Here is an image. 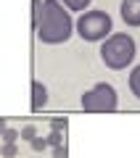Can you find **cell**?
Listing matches in <instances>:
<instances>
[{
  "label": "cell",
  "mask_w": 140,
  "mask_h": 158,
  "mask_svg": "<svg viewBox=\"0 0 140 158\" xmlns=\"http://www.w3.org/2000/svg\"><path fill=\"white\" fill-rule=\"evenodd\" d=\"M48 106V90L42 82H32V111H42Z\"/></svg>",
  "instance_id": "cell-6"
},
{
  "label": "cell",
  "mask_w": 140,
  "mask_h": 158,
  "mask_svg": "<svg viewBox=\"0 0 140 158\" xmlns=\"http://www.w3.org/2000/svg\"><path fill=\"white\" fill-rule=\"evenodd\" d=\"M45 140H48V148H61L63 145V132H50Z\"/></svg>",
  "instance_id": "cell-10"
},
{
  "label": "cell",
  "mask_w": 140,
  "mask_h": 158,
  "mask_svg": "<svg viewBox=\"0 0 140 158\" xmlns=\"http://www.w3.org/2000/svg\"><path fill=\"white\" fill-rule=\"evenodd\" d=\"M135 40L129 37V34L119 32V34H111V37H106V42H103L101 48V61L106 63L108 69H127L129 63L135 61Z\"/></svg>",
  "instance_id": "cell-2"
},
{
  "label": "cell",
  "mask_w": 140,
  "mask_h": 158,
  "mask_svg": "<svg viewBox=\"0 0 140 158\" xmlns=\"http://www.w3.org/2000/svg\"><path fill=\"white\" fill-rule=\"evenodd\" d=\"M119 13L127 27H140V0H122Z\"/></svg>",
  "instance_id": "cell-5"
},
{
  "label": "cell",
  "mask_w": 140,
  "mask_h": 158,
  "mask_svg": "<svg viewBox=\"0 0 140 158\" xmlns=\"http://www.w3.org/2000/svg\"><path fill=\"white\" fill-rule=\"evenodd\" d=\"M77 34L87 42H101L111 34V16L106 11H85L82 16L77 19Z\"/></svg>",
  "instance_id": "cell-3"
},
{
  "label": "cell",
  "mask_w": 140,
  "mask_h": 158,
  "mask_svg": "<svg viewBox=\"0 0 140 158\" xmlns=\"http://www.w3.org/2000/svg\"><path fill=\"white\" fill-rule=\"evenodd\" d=\"M74 21L69 11L61 6V0H42L40 13L34 19V32L45 45H61L72 37Z\"/></svg>",
  "instance_id": "cell-1"
},
{
  "label": "cell",
  "mask_w": 140,
  "mask_h": 158,
  "mask_svg": "<svg viewBox=\"0 0 140 158\" xmlns=\"http://www.w3.org/2000/svg\"><path fill=\"white\" fill-rule=\"evenodd\" d=\"M53 158H69L66 145H61V148H53Z\"/></svg>",
  "instance_id": "cell-15"
},
{
  "label": "cell",
  "mask_w": 140,
  "mask_h": 158,
  "mask_svg": "<svg viewBox=\"0 0 140 158\" xmlns=\"http://www.w3.org/2000/svg\"><path fill=\"white\" fill-rule=\"evenodd\" d=\"M129 90H132V95L140 100V66H135L132 74H129Z\"/></svg>",
  "instance_id": "cell-7"
},
{
  "label": "cell",
  "mask_w": 140,
  "mask_h": 158,
  "mask_svg": "<svg viewBox=\"0 0 140 158\" xmlns=\"http://www.w3.org/2000/svg\"><path fill=\"white\" fill-rule=\"evenodd\" d=\"M8 129V121H6V118H3V116H0V135H3V132H6Z\"/></svg>",
  "instance_id": "cell-16"
},
{
  "label": "cell",
  "mask_w": 140,
  "mask_h": 158,
  "mask_svg": "<svg viewBox=\"0 0 140 158\" xmlns=\"http://www.w3.org/2000/svg\"><path fill=\"white\" fill-rule=\"evenodd\" d=\"M29 145H32V150H34V153H42L45 148H48V140H45V137H34Z\"/></svg>",
  "instance_id": "cell-12"
},
{
  "label": "cell",
  "mask_w": 140,
  "mask_h": 158,
  "mask_svg": "<svg viewBox=\"0 0 140 158\" xmlns=\"http://www.w3.org/2000/svg\"><path fill=\"white\" fill-rule=\"evenodd\" d=\"M116 106H119L116 90L108 82H98L93 90L82 95V111L87 113H108V111H116Z\"/></svg>",
  "instance_id": "cell-4"
},
{
  "label": "cell",
  "mask_w": 140,
  "mask_h": 158,
  "mask_svg": "<svg viewBox=\"0 0 140 158\" xmlns=\"http://www.w3.org/2000/svg\"><path fill=\"white\" fill-rule=\"evenodd\" d=\"M66 118H53L50 121V132H66Z\"/></svg>",
  "instance_id": "cell-13"
},
{
  "label": "cell",
  "mask_w": 140,
  "mask_h": 158,
  "mask_svg": "<svg viewBox=\"0 0 140 158\" xmlns=\"http://www.w3.org/2000/svg\"><path fill=\"white\" fill-rule=\"evenodd\" d=\"M0 137H3V142H16L19 140V129H6Z\"/></svg>",
  "instance_id": "cell-14"
},
{
  "label": "cell",
  "mask_w": 140,
  "mask_h": 158,
  "mask_svg": "<svg viewBox=\"0 0 140 158\" xmlns=\"http://www.w3.org/2000/svg\"><path fill=\"white\" fill-rule=\"evenodd\" d=\"M0 156H3V158H16V156H19L16 142H3V150H0Z\"/></svg>",
  "instance_id": "cell-9"
},
{
  "label": "cell",
  "mask_w": 140,
  "mask_h": 158,
  "mask_svg": "<svg viewBox=\"0 0 140 158\" xmlns=\"http://www.w3.org/2000/svg\"><path fill=\"white\" fill-rule=\"evenodd\" d=\"M19 137H21V140H27V142H32L34 137H37V127H34V124H27L21 132H19Z\"/></svg>",
  "instance_id": "cell-11"
},
{
  "label": "cell",
  "mask_w": 140,
  "mask_h": 158,
  "mask_svg": "<svg viewBox=\"0 0 140 158\" xmlns=\"http://www.w3.org/2000/svg\"><path fill=\"white\" fill-rule=\"evenodd\" d=\"M61 6L66 11H82L85 13V8L90 6V0H61Z\"/></svg>",
  "instance_id": "cell-8"
}]
</instances>
